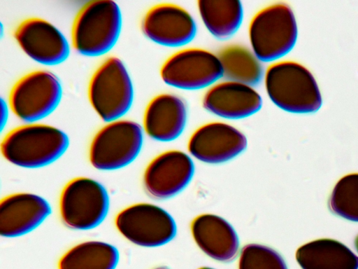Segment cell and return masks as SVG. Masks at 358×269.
Masks as SVG:
<instances>
[{
    "label": "cell",
    "instance_id": "7",
    "mask_svg": "<svg viewBox=\"0 0 358 269\" xmlns=\"http://www.w3.org/2000/svg\"><path fill=\"white\" fill-rule=\"evenodd\" d=\"M143 142V130L137 123L127 120L111 121L94 136L89 149L90 162L99 170L123 168L137 158Z\"/></svg>",
    "mask_w": 358,
    "mask_h": 269
},
{
    "label": "cell",
    "instance_id": "3",
    "mask_svg": "<svg viewBox=\"0 0 358 269\" xmlns=\"http://www.w3.org/2000/svg\"><path fill=\"white\" fill-rule=\"evenodd\" d=\"M121 27L122 14L115 1H88L74 18L71 29L72 46L78 53L86 56L103 55L116 43Z\"/></svg>",
    "mask_w": 358,
    "mask_h": 269
},
{
    "label": "cell",
    "instance_id": "21",
    "mask_svg": "<svg viewBox=\"0 0 358 269\" xmlns=\"http://www.w3.org/2000/svg\"><path fill=\"white\" fill-rule=\"evenodd\" d=\"M119 259V251L115 246L90 240L66 251L58 262V269H115Z\"/></svg>",
    "mask_w": 358,
    "mask_h": 269
},
{
    "label": "cell",
    "instance_id": "6",
    "mask_svg": "<svg viewBox=\"0 0 358 269\" xmlns=\"http://www.w3.org/2000/svg\"><path fill=\"white\" fill-rule=\"evenodd\" d=\"M59 214L69 228L87 230L99 226L109 209V196L105 187L87 177L70 180L59 198Z\"/></svg>",
    "mask_w": 358,
    "mask_h": 269
},
{
    "label": "cell",
    "instance_id": "15",
    "mask_svg": "<svg viewBox=\"0 0 358 269\" xmlns=\"http://www.w3.org/2000/svg\"><path fill=\"white\" fill-rule=\"evenodd\" d=\"M51 214L43 198L30 193L7 195L0 202V234L16 237L31 232Z\"/></svg>",
    "mask_w": 358,
    "mask_h": 269
},
{
    "label": "cell",
    "instance_id": "22",
    "mask_svg": "<svg viewBox=\"0 0 358 269\" xmlns=\"http://www.w3.org/2000/svg\"><path fill=\"white\" fill-rule=\"evenodd\" d=\"M222 76L229 81L248 85L257 84L262 78L263 68L255 53L240 45H229L218 53Z\"/></svg>",
    "mask_w": 358,
    "mask_h": 269
},
{
    "label": "cell",
    "instance_id": "4",
    "mask_svg": "<svg viewBox=\"0 0 358 269\" xmlns=\"http://www.w3.org/2000/svg\"><path fill=\"white\" fill-rule=\"evenodd\" d=\"M248 34L252 52L259 60H276L290 52L296 42L294 14L287 4L269 5L253 16Z\"/></svg>",
    "mask_w": 358,
    "mask_h": 269
},
{
    "label": "cell",
    "instance_id": "9",
    "mask_svg": "<svg viewBox=\"0 0 358 269\" xmlns=\"http://www.w3.org/2000/svg\"><path fill=\"white\" fill-rule=\"evenodd\" d=\"M118 232L138 246L156 247L172 240L176 224L164 209L149 203H136L121 210L115 216Z\"/></svg>",
    "mask_w": 358,
    "mask_h": 269
},
{
    "label": "cell",
    "instance_id": "1",
    "mask_svg": "<svg viewBox=\"0 0 358 269\" xmlns=\"http://www.w3.org/2000/svg\"><path fill=\"white\" fill-rule=\"evenodd\" d=\"M69 140L61 130L45 124L29 123L9 131L1 144L3 158L15 165L39 168L58 160Z\"/></svg>",
    "mask_w": 358,
    "mask_h": 269
},
{
    "label": "cell",
    "instance_id": "13",
    "mask_svg": "<svg viewBox=\"0 0 358 269\" xmlns=\"http://www.w3.org/2000/svg\"><path fill=\"white\" fill-rule=\"evenodd\" d=\"M141 29L150 40L162 46L178 47L193 40L195 21L185 8L169 3L157 4L145 14Z\"/></svg>",
    "mask_w": 358,
    "mask_h": 269
},
{
    "label": "cell",
    "instance_id": "5",
    "mask_svg": "<svg viewBox=\"0 0 358 269\" xmlns=\"http://www.w3.org/2000/svg\"><path fill=\"white\" fill-rule=\"evenodd\" d=\"M91 106L104 121L111 122L130 109L134 88L123 62L116 57L105 60L93 73L88 86Z\"/></svg>",
    "mask_w": 358,
    "mask_h": 269
},
{
    "label": "cell",
    "instance_id": "19",
    "mask_svg": "<svg viewBox=\"0 0 358 269\" xmlns=\"http://www.w3.org/2000/svg\"><path fill=\"white\" fill-rule=\"evenodd\" d=\"M296 260L302 269H358V256L339 241L322 238L301 246Z\"/></svg>",
    "mask_w": 358,
    "mask_h": 269
},
{
    "label": "cell",
    "instance_id": "23",
    "mask_svg": "<svg viewBox=\"0 0 358 269\" xmlns=\"http://www.w3.org/2000/svg\"><path fill=\"white\" fill-rule=\"evenodd\" d=\"M329 207L334 214L358 222V173L338 181L330 195Z\"/></svg>",
    "mask_w": 358,
    "mask_h": 269
},
{
    "label": "cell",
    "instance_id": "2",
    "mask_svg": "<svg viewBox=\"0 0 358 269\" xmlns=\"http://www.w3.org/2000/svg\"><path fill=\"white\" fill-rule=\"evenodd\" d=\"M264 81L271 102L285 111L309 113L322 106V96L315 77L298 62L285 60L271 64Z\"/></svg>",
    "mask_w": 358,
    "mask_h": 269
},
{
    "label": "cell",
    "instance_id": "20",
    "mask_svg": "<svg viewBox=\"0 0 358 269\" xmlns=\"http://www.w3.org/2000/svg\"><path fill=\"white\" fill-rule=\"evenodd\" d=\"M197 6L205 27L218 39H227L234 35L243 19L240 1L200 0Z\"/></svg>",
    "mask_w": 358,
    "mask_h": 269
},
{
    "label": "cell",
    "instance_id": "25",
    "mask_svg": "<svg viewBox=\"0 0 358 269\" xmlns=\"http://www.w3.org/2000/svg\"><path fill=\"white\" fill-rule=\"evenodd\" d=\"M355 247L357 251H358V235L355 237Z\"/></svg>",
    "mask_w": 358,
    "mask_h": 269
},
{
    "label": "cell",
    "instance_id": "14",
    "mask_svg": "<svg viewBox=\"0 0 358 269\" xmlns=\"http://www.w3.org/2000/svg\"><path fill=\"white\" fill-rule=\"evenodd\" d=\"M245 136L238 129L221 122L205 124L191 136L187 148L195 158L206 163L229 161L247 148Z\"/></svg>",
    "mask_w": 358,
    "mask_h": 269
},
{
    "label": "cell",
    "instance_id": "11",
    "mask_svg": "<svg viewBox=\"0 0 358 269\" xmlns=\"http://www.w3.org/2000/svg\"><path fill=\"white\" fill-rule=\"evenodd\" d=\"M194 163L185 153L171 150L153 158L143 174L146 192L156 199H166L181 192L194 174Z\"/></svg>",
    "mask_w": 358,
    "mask_h": 269
},
{
    "label": "cell",
    "instance_id": "26",
    "mask_svg": "<svg viewBox=\"0 0 358 269\" xmlns=\"http://www.w3.org/2000/svg\"><path fill=\"white\" fill-rule=\"evenodd\" d=\"M199 269H214V268H209V267H202V268H200Z\"/></svg>",
    "mask_w": 358,
    "mask_h": 269
},
{
    "label": "cell",
    "instance_id": "17",
    "mask_svg": "<svg viewBox=\"0 0 358 269\" xmlns=\"http://www.w3.org/2000/svg\"><path fill=\"white\" fill-rule=\"evenodd\" d=\"M191 231L198 247L210 258L229 262L237 255L238 235L222 217L212 214H201L193 220Z\"/></svg>",
    "mask_w": 358,
    "mask_h": 269
},
{
    "label": "cell",
    "instance_id": "24",
    "mask_svg": "<svg viewBox=\"0 0 358 269\" xmlns=\"http://www.w3.org/2000/svg\"><path fill=\"white\" fill-rule=\"evenodd\" d=\"M238 269H287L282 257L269 247L248 244L241 251Z\"/></svg>",
    "mask_w": 358,
    "mask_h": 269
},
{
    "label": "cell",
    "instance_id": "8",
    "mask_svg": "<svg viewBox=\"0 0 358 269\" xmlns=\"http://www.w3.org/2000/svg\"><path fill=\"white\" fill-rule=\"evenodd\" d=\"M62 86L52 73L38 70L21 77L12 87L9 106L13 113L25 122H34L50 115L62 97Z\"/></svg>",
    "mask_w": 358,
    "mask_h": 269
},
{
    "label": "cell",
    "instance_id": "16",
    "mask_svg": "<svg viewBox=\"0 0 358 269\" xmlns=\"http://www.w3.org/2000/svg\"><path fill=\"white\" fill-rule=\"evenodd\" d=\"M203 106L217 116L241 119L257 113L262 106V99L252 86L227 81L213 85L206 92Z\"/></svg>",
    "mask_w": 358,
    "mask_h": 269
},
{
    "label": "cell",
    "instance_id": "18",
    "mask_svg": "<svg viewBox=\"0 0 358 269\" xmlns=\"http://www.w3.org/2000/svg\"><path fill=\"white\" fill-rule=\"evenodd\" d=\"M187 108L179 97L161 94L148 104L143 115V128L152 139L171 142L177 139L185 129Z\"/></svg>",
    "mask_w": 358,
    "mask_h": 269
},
{
    "label": "cell",
    "instance_id": "10",
    "mask_svg": "<svg viewBox=\"0 0 358 269\" xmlns=\"http://www.w3.org/2000/svg\"><path fill=\"white\" fill-rule=\"evenodd\" d=\"M167 85L182 90L208 87L222 76L218 56L201 48H186L170 56L160 69Z\"/></svg>",
    "mask_w": 358,
    "mask_h": 269
},
{
    "label": "cell",
    "instance_id": "12",
    "mask_svg": "<svg viewBox=\"0 0 358 269\" xmlns=\"http://www.w3.org/2000/svg\"><path fill=\"white\" fill-rule=\"evenodd\" d=\"M13 35L21 49L38 63L58 64L69 55V43L63 34L42 18L24 20L17 26Z\"/></svg>",
    "mask_w": 358,
    "mask_h": 269
},
{
    "label": "cell",
    "instance_id": "27",
    "mask_svg": "<svg viewBox=\"0 0 358 269\" xmlns=\"http://www.w3.org/2000/svg\"><path fill=\"white\" fill-rule=\"evenodd\" d=\"M155 269H169V268H167L166 267H159V268H157Z\"/></svg>",
    "mask_w": 358,
    "mask_h": 269
}]
</instances>
